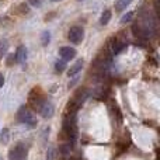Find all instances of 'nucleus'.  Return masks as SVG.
Masks as SVG:
<instances>
[{
  "mask_svg": "<svg viewBox=\"0 0 160 160\" xmlns=\"http://www.w3.org/2000/svg\"><path fill=\"white\" fill-rule=\"evenodd\" d=\"M63 131L68 135L70 142L76 141L78 136V119H76V112H69L63 121Z\"/></svg>",
  "mask_w": 160,
  "mask_h": 160,
  "instance_id": "1",
  "label": "nucleus"
},
{
  "mask_svg": "<svg viewBox=\"0 0 160 160\" xmlns=\"http://www.w3.org/2000/svg\"><path fill=\"white\" fill-rule=\"evenodd\" d=\"M27 149L25 146H22L21 143H18L17 146H14L8 153V159L10 160H27Z\"/></svg>",
  "mask_w": 160,
  "mask_h": 160,
  "instance_id": "2",
  "label": "nucleus"
},
{
  "mask_svg": "<svg viewBox=\"0 0 160 160\" xmlns=\"http://www.w3.org/2000/svg\"><path fill=\"white\" fill-rule=\"evenodd\" d=\"M18 118L20 121L27 124L28 127H35L37 125V118L27 110V107H21V110L18 111Z\"/></svg>",
  "mask_w": 160,
  "mask_h": 160,
  "instance_id": "3",
  "label": "nucleus"
},
{
  "mask_svg": "<svg viewBox=\"0 0 160 160\" xmlns=\"http://www.w3.org/2000/svg\"><path fill=\"white\" fill-rule=\"evenodd\" d=\"M83 37H84V31L82 27H72L69 31V39L73 44H80L83 41Z\"/></svg>",
  "mask_w": 160,
  "mask_h": 160,
  "instance_id": "4",
  "label": "nucleus"
},
{
  "mask_svg": "<svg viewBox=\"0 0 160 160\" xmlns=\"http://www.w3.org/2000/svg\"><path fill=\"white\" fill-rule=\"evenodd\" d=\"M59 55H61V58L63 61H72L76 56V49H73L70 47H62L59 49Z\"/></svg>",
  "mask_w": 160,
  "mask_h": 160,
  "instance_id": "5",
  "label": "nucleus"
},
{
  "mask_svg": "<svg viewBox=\"0 0 160 160\" xmlns=\"http://www.w3.org/2000/svg\"><path fill=\"white\" fill-rule=\"evenodd\" d=\"M39 114H41L44 118L49 119V118H52L53 114H55V108H53V105L47 100V101H45V104L42 105V108H41V111H39Z\"/></svg>",
  "mask_w": 160,
  "mask_h": 160,
  "instance_id": "6",
  "label": "nucleus"
},
{
  "mask_svg": "<svg viewBox=\"0 0 160 160\" xmlns=\"http://www.w3.org/2000/svg\"><path fill=\"white\" fill-rule=\"evenodd\" d=\"M125 47H127L125 42L118 41V39H114L112 44H111V53H112V55H118V53H121L122 51L125 49Z\"/></svg>",
  "mask_w": 160,
  "mask_h": 160,
  "instance_id": "7",
  "label": "nucleus"
},
{
  "mask_svg": "<svg viewBox=\"0 0 160 160\" xmlns=\"http://www.w3.org/2000/svg\"><path fill=\"white\" fill-rule=\"evenodd\" d=\"M14 58H16V61L18 62V63H24L25 59H27V48L25 47H18L17 48V51H16Z\"/></svg>",
  "mask_w": 160,
  "mask_h": 160,
  "instance_id": "8",
  "label": "nucleus"
},
{
  "mask_svg": "<svg viewBox=\"0 0 160 160\" xmlns=\"http://www.w3.org/2000/svg\"><path fill=\"white\" fill-rule=\"evenodd\" d=\"M82 68H83V61L80 59V61H78V62H76V63L69 69V73H68V75H69V78H75V76L78 75L80 70H82Z\"/></svg>",
  "mask_w": 160,
  "mask_h": 160,
  "instance_id": "9",
  "label": "nucleus"
},
{
  "mask_svg": "<svg viewBox=\"0 0 160 160\" xmlns=\"http://www.w3.org/2000/svg\"><path fill=\"white\" fill-rule=\"evenodd\" d=\"M131 2H132V0H118V2H117V4H115V10L117 11L125 10V8L131 4Z\"/></svg>",
  "mask_w": 160,
  "mask_h": 160,
  "instance_id": "10",
  "label": "nucleus"
},
{
  "mask_svg": "<svg viewBox=\"0 0 160 160\" xmlns=\"http://www.w3.org/2000/svg\"><path fill=\"white\" fill-rule=\"evenodd\" d=\"M8 51V41L7 39H0V59L7 53Z\"/></svg>",
  "mask_w": 160,
  "mask_h": 160,
  "instance_id": "11",
  "label": "nucleus"
},
{
  "mask_svg": "<svg viewBox=\"0 0 160 160\" xmlns=\"http://www.w3.org/2000/svg\"><path fill=\"white\" fill-rule=\"evenodd\" d=\"M111 20V11L110 10H105L104 13L101 14V18H100V22H101L102 25H105V24H108V21Z\"/></svg>",
  "mask_w": 160,
  "mask_h": 160,
  "instance_id": "12",
  "label": "nucleus"
},
{
  "mask_svg": "<svg viewBox=\"0 0 160 160\" xmlns=\"http://www.w3.org/2000/svg\"><path fill=\"white\" fill-rule=\"evenodd\" d=\"M66 69V62L63 61V59H61V61H56V63H55V70L56 72H63V70Z\"/></svg>",
  "mask_w": 160,
  "mask_h": 160,
  "instance_id": "13",
  "label": "nucleus"
},
{
  "mask_svg": "<svg viewBox=\"0 0 160 160\" xmlns=\"http://www.w3.org/2000/svg\"><path fill=\"white\" fill-rule=\"evenodd\" d=\"M45 160H56V152H55V148H49L47 152V159Z\"/></svg>",
  "mask_w": 160,
  "mask_h": 160,
  "instance_id": "14",
  "label": "nucleus"
},
{
  "mask_svg": "<svg viewBox=\"0 0 160 160\" xmlns=\"http://www.w3.org/2000/svg\"><path fill=\"white\" fill-rule=\"evenodd\" d=\"M133 11H129V13H127V14H124V17L121 18V22L122 24H127V22H129L131 20H132V17H133Z\"/></svg>",
  "mask_w": 160,
  "mask_h": 160,
  "instance_id": "15",
  "label": "nucleus"
},
{
  "mask_svg": "<svg viewBox=\"0 0 160 160\" xmlns=\"http://www.w3.org/2000/svg\"><path fill=\"white\" fill-rule=\"evenodd\" d=\"M0 141L3 142V143H7L8 142V129H3L2 132H0Z\"/></svg>",
  "mask_w": 160,
  "mask_h": 160,
  "instance_id": "16",
  "label": "nucleus"
},
{
  "mask_svg": "<svg viewBox=\"0 0 160 160\" xmlns=\"http://www.w3.org/2000/svg\"><path fill=\"white\" fill-rule=\"evenodd\" d=\"M61 152H62V155H69L70 153V143L69 145H63V146L61 148Z\"/></svg>",
  "mask_w": 160,
  "mask_h": 160,
  "instance_id": "17",
  "label": "nucleus"
},
{
  "mask_svg": "<svg viewBox=\"0 0 160 160\" xmlns=\"http://www.w3.org/2000/svg\"><path fill=\"white\" fill-rule=\"evenodd\" d=\"M49 32L48 31H45L44 34H42V45H47L48 42H49Z\"/></svg>",
  "mask_w": 160,
  "mask_h": 160,
  "instance_id": "18",
  "label": "nucleus"
},
{
  "mask_svg": "<svg viewBox=\"0 0 160 160\" xmlns=\"http://www.w3.org/2000/svg\"><path fill=\"white\" fill-rule=\"evenodd\" d=\"M30 3L32 6H37V7H38V6H41V0H30Z\"/></svg>",
  "mask_w": 160,
  "mask_h": 160,
  "instance_id": "19",
  "label": "nucleus"
},
{
  "mask_svg": "<svg viewBox=\"0 0 160 160\" xmlns=\"http://www.w3.org/2000/svg\"><path fill=\"white\" fill-rule=\"evenodd\" d=\"M3 84H4V78H3V75L0 73V87H3Z\"/></svg>",
  "mask_w": 160,
  "mask_h": 160,
  "instance_id": "20",
  "label": "nucleus"
},
{
  "mask_svg": "<svg viewBox=\"0 0 160 160\" xmlns=\"http://www.w3.org/2000/svg\"><path fill=\"white\" fill-rule=\"evenodd\" d=\"M52 2H58V0H52Z\"/></svg>",
  "mask_w": 160,
  "mask_h": 160,
  "instance_id": "21",
  "label": "nucleus"
},
{
  "mask_svg": "<svg viewBox=\"0 0 160 160\" xmlns=\"http://www.w3.org/2000/svg\"><path fill=\"white\" fill-rule=\"evenodd\" d=\"M79 2H82V0H79Z\"/></svg>",
  "mask_w": 160,
  "mask_h": 160,
  "instance_id": "22",
  "label": "nucleus"
}]
</instances>
